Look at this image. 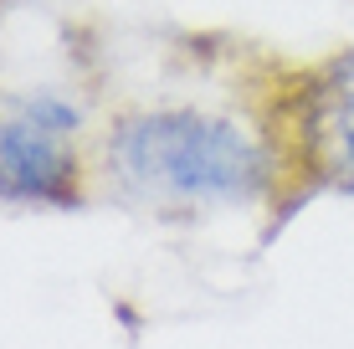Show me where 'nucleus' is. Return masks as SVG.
Instances as JSON below:
<instances>
[{
  "instance_id": "nucleus-1",
  "label": "nucleus",
  "mask_w": 354,
  "mask_h": 349,
  "mask_svg": "<svg viewBox=\"0 0 354 349\" xmlns=\"http://www.w3.org/2000/svg\"><path fill=\"white\" fill-rule=\"evenodd\" d=\"M108 170L154 206H247L272 185V160L241 124L201 108H144L113 124Z\"/></svg>"
},
{
  "instance_id": "nucleus-2",
  "label": "nucleus",
  "mask_w": 354,
  "mask_h": 349,
  "mask_svg": "<svg viewBox=\"0 0 354 349\" xmlns=\"http://www.w3.org/2000/svg\"><path fill=\"white\" fill-rule=\"evenodd\" d=\"M82 113L57 93L0 103V206H77Z\"/></svg>"
},
{
  "instance_id": "nucleus-3",
  "label": "nucleus",
  "mask_w": 354,
  "mask_h": 349,
  "mask_svg": "<svg viewBox=\"0 0 354 349\" xmlns=\"http://www.w3.org/2000/svg\"><path fill=\"white\" fill-rule=\"evenodd\" d=\"M292 129H298V160L313 185L354 196V46L313 67Z\"/></svg>"
}]
</instances>
